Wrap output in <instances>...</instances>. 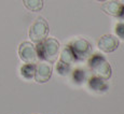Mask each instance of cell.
Returning a JSON list of instances; mask_svg holds the SVG:
<instances>
[{"instance_id":"6da1fadb","label":"cell","mask_w":124,"mask_h":114,"mask_svg":"<svg viewBox=\"0 0 124 114\" xmlns=\"http://www.w3.org/2000/svg\"><path fill=\"white\" fill-rule=\"evenodd\" d=\"M59 42L54 38H45L43 41L37 43L36 51L37 56L41 60H45L47 63L55 61L59 52Z\"/></svg>"},{"instance_id":"7a4b0ae2","label":"cell","mask_w":124,"mask_h":114,"mask_svg":"<svg viewBox=\"0 0 124 114\" xmlns=\"http://www.w3.org/2000/svg\"><path fill=\"white\" fill-rule=\"evenodd\" d=\"M87 65L95 75L101 77L105 80L110 79L111 73H112L111 66L107 61V59L101 54H94L91 56L89 58V61H87Z\"/></svg>"},{"instance_id":"3957f363","label":"cell","mask_w":124,"mask_h":114,"mask_svg":"<svg viewBox=\"0 0 124 114\" xmlns=\"http://www.w3.org/2000/svg\"><path fill=\"white\" fill-rule=\"evenodd\" d=\"M49 31H50V28L46 21L42 17H38L31 24L28 35H29V38L32 42L39 43V42L43 41L45 38H47Z\"/></svg>"},{"instance_id":"277c9868","label":"cell","mask_w":124,"mask_h":114,"mask_svg":"<svg viewBox=\"0 0 124 114\" xmlns=\"http://www.w3.org/2000/svg\"><path fill=\"white\" fill-rule=\"evenodd\" d=\"M68 45L70 46L77 60H82V59L86 58L91 54V51H92V46H91L90 42L87 40L83 39V38L73 40Z\"/></svg>"},{"instance_id":"5b68a950","label":"cell","mask_w":124,"mask_h":114,"mask_svg":"<svg viewBox=\"0 0 124 114\" xmlns=\"http://www.w3.org/2000/svg\"><path fill=\"white\" fill-rule=\"evenodd\" d=\"M18 55L20 58L26 64H35L38 60L37 51H36V45L31 42H22L18 46Z\"/></svg>"},{"instance_id":"8992f818","label":"cell","mask_w":124,"mask_h":114,"mask_svg":"<svg viewBox=\"0 0 124 114\" xmlns=\"http://www.w3.org/2000/svg\"><path fill=\"white\" fill-rule=\"evenodd\" d=\"M52 72H53V67L47 61H40L36 65L35 71V80L37 83H46L51 79Z\"/></svg>"},{"instance_id":"52a82bcc","label":"cell","mask_w":124,"mask_h":114,"mask_svg":"<svg viewBox=\"0 0 124 114\" xmlns=\"http://www.w3.org/2000/svg\"><path fill=\"white\" fill-rule=\"evenodd\" d=\"M120 45V41L119 39L113 35H104L101 37L98 40L97 46L101 51L105 52V53H111L114 52Z\"/></svg>"},{"instance_id":"ba28073f","label":"cell","mask_w":124,"mask_h":114,"mask_svg":"<svg viewBox=\"0 0 124 114\" xmlns=\"http://www.w3.org/2000/svg\"><path fill=\"white\" fill-rule=\"evenodd\" d=\"M101 10L108 15L120 18L124 8L118 0H107L101 4Z\"/></svg>"},{"instance_id":"9c48e42d","label":"cell","mask_w":124,"mask_h":114,"mask_svg":"<svg viewBox=\"0 0 124 114\" xmlns=\"http://www.w3.org/2000/svg\"><path fill=\"white\" fill-rule=\"evenodd\" d=\"M87 85H89V87L93 92L96 93H105L109 88L107 80L102 79L101 77H97V75L91 77L89 81H87Z\"/></svg>"},{"instance_id":"30bf717a","label":"cell","mask_w":124,"mask_h":114,"mask_svg":"<svg viewBox=\"0 0 124 114\" xmlns=\"http://www.w3.org/2000/svg\"><path fill=\"white\" fill-rule=\"evenodd\" d=\"M59 60H61L62 63L67 64V65H71V64H73L75 61H77V59H76V57L73 55L72 51H71L69 45L65 46L62 50L61 56H59Z\"/></svg>"},{"instance_id":"8fae6325","label":"cell","mask_w":124,"mask_h":114,"mask_svg":"<svg viewBox=\"0 0 124 114\" xmlns=\"http://www.w3.org/2000/svg\"><path fill=\"white\" fill-rule=\"evenodd\" d=\"M23 3L27 10L31 12H39L43 9V0H23Z\"/></svg>"},{"instance_id":"7c38bea8","label":"cell","mask_w":124,"mask_h":114,"mask_svg":"<svg viewBox=\"0 0 124 114\" xmlns=\"http://www.w3.org/2000/svg\"><path fill=\"white\" fill-rule=\"evenodd\" d=\"M35 71H36V65L35 64H25L21 67V74L24 79L26 80H31L35 77Z\"/></svg>"},{"instance_id":"4fadbf2b","label":"cell","mask_w":124,"mask_h":114,"mask_svg":"<svg viewBox=\"0 0 124 114\" xmlns=\"http://www.w3.org/2000/svg\"><path fill=\"white\" fill-rule=\"evenodd\" d=\"M56 71H57V73L61 75H67L71 71L70 65H67V64L62 63L61 60H58L56 64Z\"/></svg>"},{"instance_id":"5bb4252c","label":"cell","mask_w":124,"mask_h":114,"mask_svg":"<svg viewBox=\"0 0 124 114\" xmlns=\"http://www.w3.org/2000/svg\"><path fill=\"white\" fill-rule=\"evenodd\" d=\"M72 79L76 83L78 84H81L83 81L85 80V71L82 70V69H75L72 71Z\"/></svg>"},{"instance_id":"9a60e30c","label":"cell","mask_w":124,"mask_h":114,"mask_svg":"<svg viewBox=\"0 0 124 114\" xmlns=\"http://www.w3.org/2000/svg\"><path fill=\"white\" fill-rule=\"evenodd\" d=\"M114 31H116V35L118 36L119 38L124 40V23L120 22L116 24V27H114Z\"/></svg>"},{"instance_id":"2e32d148","label":"cell","mask_w":124,"mask_h":114,"mask_svg":"<svg viewBox=\"0 0 124 114\" xmlns=\"http://www.w3.org/2000/svg\"><path fill=\"white\" fill-rule=\"evenodd\" d=\"M118 1H119V2H120V3H121V4H122V7H123V8H124V0H118Z\"/></svg>"},{"instance_id":"e0dca14e","label":"cell","mask_w":124,"mask_h":114,"mask_svg":"<svg viewBox=\"0 0 124 114\" xmlns=\"http://www.w3.org/2000/svg\"><path fill=\"white\" fill-rule=\"evenodd\" d=\"M96 1H99V2H105V1H107V0H96Z\"/></svg>"}]
</instances>
